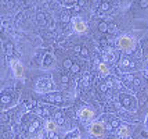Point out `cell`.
I'll list each match as a JSON object with an SVG mask.
<instances>
[{"label":"cell","instance_id":"6da1fadb","mask_svg":"<svg viewBox=\"0 0 148 139\" xmlns=\"http://www.w3.org/2000/svg\"><path fill=\"white\" fill-rule=\"evenodd\" d=\"M53 88V82L50 78H40V80L36 82V92L39 93H45V92H49L50 89Z\"/></svg>","mask_w":148,"mask_h":139},{"label":"cell","instance_id":"7a4b0ae2","mask_svg":"<svg viewBox=\"0 0 148 139\" xmlns=\"http://www.w3.org/2000/svg\"><path fill=\"white\" fill-rule=\"evenodd\" d=\"M134 46V40L132 39L130 36L127 35H125V36H121L119 39H118V47L119 49H123V50H132Z\"/></svg>","mask_w":148,"mask_h":139},{"label":"cell","instance_id":"3957f363","mask_svg":"<svg viewBox=\"0 0 148 139\" xmlns=\"http://www.w3.org/2000/svg\"><path fill=\"white\" fill-rule=\"evenodd\" d=\"M72 27H73V31L77 33H83V32H86V29H87L86 22H84L80 17H75V18L72 20Z\"/></svg>","mask_w":148,"mask_h":139},{"label":"cell","instance_id":"277c9868","mask_svg":"<svg viewBox=\"0 0 148 139\" xmlns=\"http://www.w3.org/2000/svg\"><path fill=\"white\" fill-rule=\"evenodd\" d=\"M11 68H13V73L17 78H22L24 75V67L19 63L18 60H11Z\"/></svg>","mask_w":148,"mask_h":139},{"label":"cell","instance_id":"5b68a950","mask_svg":"<svg viewBox=\"0 0 148 139\" xmlns=\"http://www.w3.org/2000/svg\"><path fill=\"white\" fill-rule=\"evenodd\" d=\"M121 100H122L123 106L126 107V109H129V110H134V109H136V100H134V98L127 96V95H121Z\"/></svg>","mask_w":148,"mask_h":139},{"label":"cell","instance_id":"8992f818","mask_svg":"<svg viewBox=\"0 0 148 139\" xmlns=\"http://www.w3.org/2000/svg\"><path fill=\"white\" fill-rule=\"evenodd\" d=\"M104 132V125L101 122H94L90 127V133L93 136H101Z\"/></svg>","mask_w":148,"mask_h":139},{"label":"cell","instance_id":"52a82bcc","mask_svg":"<svg viewBox=\"0 0 148 139\" xmlns=\"http://www.w3.org/2000/svg\"><path fill=\"white\" fill-rule=\"evenodd\" d=\"M79 115H80V118H82V120L87 121V120H91V118H93L94 113L91 111L90 109H82V110H80V113H79Z\"/></svg>","mask_w":148,"mask_h":139},{"label":"cell","instance_id":"ba28073f","mask_svg":"<svg viewBox=\"0 0 148 139\" xmlns=\"http://www.w3.org/2000/svg\"><path fill=\"white\" fill-rule=\"evenodd\" d=\"M47 102H53V103H61L62 102V98H61V95H57V93H51V95H49L47 98H46Z\"/></svg>","mask_w":148,"mask_h":139},{"label":"cell","instance_id":"9c48e42d","mask_svg":"<svg viewBox=\"0 0 148 139\" xmlns=\"http://www.w3.org/2000/svg\"><path fill=\"white\" fill-rule=\"evenodd\" d=\"M98 71H100V74H101V77H107V75L110 74V68L107 67L105 63H101V64L98 66Z\"/></svg>","mask_w":148,"mask_h":139},{"label":"cell","instance_id":"30bf717a","mask_svg":"<svg viewBox=\"0 0 148 139\" xmlns=\"http://www.w3.org/2000/svg\"><path fill=\"white\" fill-rule=\"evenodd\" d=\"M46 129H47L50 133H53L56 129H57V124H56L54 121H47V124H46Z\"/></svg>","mask_w":148,"mask_h":139},{"label":"cell","instance_id":"8fae6325","mask_svg":"<svg viewBox=\"0 0 148 139\" xmlns=\"http://www.w3.org/2000/svg\"><path fill=\"white\" fill-rule=\"evenodd\" d=\"M51 63H53V56H51V54H46L45 61H43V66L47 67L49 64H51Z\"/></svg>","mask_w":148,"mask_h":139},{"label":"cell","instance_id":"7c38bea8","mask_svg":"<svg viewBox=\"0 0 148 139\" xmlns=\"http://www.w3.org/2000/svg\"><path fill=\"white\" fill-rule=\"evenodd\" d=\"M119 135H121V136H127V135H129L127 127H121V128H119Z\"/></svg>","mask_w":148,"mask_h":139},{"label":"cell","instance_id":"4fadbf2b","mask_svg":"<svg viewBox=\"0 0 148 139\" xmlns=\"http://www.w3.org/2000/svg\"><path fill=\"white\" fill-rule=\"evenodd\" d=\"M130 63H132V61H130L129 59H123L122 60V64H121V68H122L123 71H125V70H126V67L130 66Z\"/></svg>","mask_w":148,"mask_h":139},{"label":"cell","instance_id":"5bb4252c","mask_svg":"<svg viewBox=\"0 0 148 139\" xmlns=\"http://www.w3.org/2000/svg\"><path fill=\"white\" fill-rule=\"evenodd\" d=\"M114 59H115V53L114 52H108L105 54V60L107 61H114Z\"/></svg>","mask_w":148,"mask_h":139},{"label":"cell","instance_id":"9a60e30c","mask_svg":"<svg viewBox=\"0 0 148 139\" xmlns=\"http://www.w3.org/2000/svg\"><path fill=\"white\" fill-rule=\"evenodd\" d=\"M38 21L40 22V25H45V24H46V20H45V15H43V13H39L38 14Z\"/></svg>","mask_w":148,"mask_h":139},{"label":"cell","instance_id":"2e32d148","mask_svg":"<svg viewBox=\"0 0 148 139\" xmlns=\"http://www.w3.org/2000/svg\"><path fill=\"white\" fill-rule=\"evenodd\" d=\"M98 29H100L101 32H107V29H108V25H107L105 22H101V24L98 25Z\"/></svg>","mask_w":148,"mask_h":139},{"label":"cell","instance_id":"e0dca14e","mask_svg":"<svg viewBox=\"0 0 148 139\" xmlns=\"http://www.w3.org/2000/svg\"><path fill=\"white\" fill-rule=\"evenodd\" d=\"M38 127H39V121H33L32 125H31V128H29V132H33V131H35Z\"/></svg>","mask_w":148,"mask_h":139},{"label":"cell","instance_id":"ac0fdd59","mask_svg":"<svg viewBox=\"0 0 148 139\" xmlns=\"http://www.w3.org/2000/svg\"><path fill=\"white\" fill-rule=\"evenodd\" d=\"M11 54H13V45L8 43L7 45V56H11Z\"/></svg>","mask_w":148,"mask_h":139},{"label":"cell","instance_id":"d6986e66","mask_svg":"<svg viewBox=\"0 0 148 139\" xmlns=\"http://www.w3.org/2000/svg\"><path fill=\"white\" fill-rule=\"evenodd\" d=\"M132 81H134V77H133V75H126V78H125V82H126V84H130Z\"/></svg>","mask_w":148,"mask_h":139},{"label":"cell","instance_id":"ffe728a7","mask_svg":"<svg viewBox=\"0 0 148 139\" xmlns=\"http://www.w3.org/2000/svg\"><path fill=\"white\" fill-rule=\"evenodd\" d=\"M56 118L58 120V124H62V122H64V118H62V115H61L60 113H57V114H56Z\"/></svg>","mask_w":148,"mask_h":139},{"label":"cell","instance_id":"44dd1931","mask_svg":"<svg viewBox=\"0 0 148 139\" xmlns=\"http://www.w3.org/2000/svg\"><path fill=\"white\" fill-rule=\"evenodd\" d=\"M64 66L66 67V68H72V66H73V64H72V61H71V60H65Z\"/></svg>","mask_w":148,"mask_h":139},{"label":"cell","instance_id":"7402d4cb","mask_svg":"<svg viewBox=\"0 0 148 139\" xmlns=\"http://www.w3.org/2000/svg\"><path fill=\"white\" fill-rule=\"evenodd\" d=\"M1 100H3L4 103H8V102H10V96H7V95H3V96H1Z\"/></svg>","mask_w":148,"mask_h":139},{"label":"cell","instance_id":"603a6c76","mask_svg":"<svg viewBox=\"0 0 148 139\" xmlns=\"http://www.w3.org/2000/svg\"><path fill=\"white\" fill-rule=\"evenodd\" d=\"M80 53H82V56H83V57H87V54H89V52H87V49H86V47H83Z\"/></svg>","mask_w":148,"mask_h":139},{"label":"cell","instance_id":"cb8c5ba5","mask_svg":"<svg viewBox=\"0 0 148 139\" xmlns=\"http://www.w3.org/2000/svg\"><path fill=\"white\" fill-rule=\"evenodd\" d=\"M71 70H72V73H77V71H79V66H77V64H73Z\"/></svg>","mask_w":148,"mask_h":139},{"label":"cell","instance_id":"d4e9b609","mask_svg":"<svg viewBox=\"0 0 148 139\" xmlns=\"http://www.w3.org/2000/svg\"><path fill=\"white\" fill-rule=\"evenodd\" d=\"M82 84H83L84 86H87V84H89V77H87V75H86V77L83 78V81H82Z\"/></svg>","mask_w":148,"mask_h":139},{"label":"cell","instance_id":"484cf974","mask_svg":"<svg viewBox=\"0 0 148 139\" xmlns=\"http://www.w3.org/2000/svg\"><path fill=\"white\" fill-rule=\"evenodd\" d=\"M140 6H141L143 8H145V7H148V1L147 0H143L141 3H140Z\"/></svg>","mask_w":148,"mask_h":139},{"label":"cell","instance_id":"4316f807","mask_svg":"<svg viewBox=\"0 0 148 139\" xmlns=\"http://www.w3.org/2000/svg\"><path fill=\"white\" fill-rule=\"evenodd\" d=\"M61 81H62V82H64V84H66V82H68V81H69V78H68V77H66V75H62V78H61Z\"/></svg>","mask_w":148,"mask_h":139},{"label":"cell","instance_id":"83f0119b","mask_svg":"<svg viewBox=\"0 0 148 139\" xmlns=\"http://www.w3.org/2000/svg\"><path fill=\"white\" fill-rule=\"evenodd\" d=\"M7 118H8V117H7V114L3 113V114H1V121H7Z\"/></svg>","mask_w":148,"mask_h":139},{"label":"cell","instance_id":"f1b7e54d","mask_svg":"<svg viewBox=\"0 0 148 139\" xmlns=\"http://www.w3.org/2000/svg\"><path fill=\"white\" fill-rule=\"evenodd\" d=\"M101 8H103V10H107V8H108V3H103V4H101Z\"/></svg>","mask_w":148,"mask_h":139},{"label":"cell","instance_id":"f546056e","mask_svg":"<svg viewBox=\"0 0 148 139\" xmlns=\"http://www.w3.org/2000/svg\"><path fill=\"white\" fill-rule=\"evenodd\" d=\"M64 6H68V7H69V6H73V1H65Z\"/></svg>","mask_w":148,"mask_h":139},{"label":"cell","instance_id":"4dcf8cb0","mask_svg":"<svg viewBox=\"0 0 148 139\" xmlns=\"http://www.w3.org/2000/svg\"><path fill=\"white\" fill-rule=\"evenodd\" d=\"M145 100H147V98H145V96H143V98H141V102H140V104H144V103H145Z\"/></svg>","mask_w":148,"mask_h":139},{"label":"cell","instance_id":"1f68e13d","mask_svg":"<svg viewBox=\"0 0 148 139\" xmlns=\"http://www.w3.org/2000/svg\"><path fill=\"white\" fill-rule=\"evenodd\" d=\"M101 45H103V46H105V45H107V40H105V39H101Z\"/></svg>","mask_w":148,"mask_h":139},{"label":"cell","instance_id":"d6a6232c","mask_svg":"<svg viewBox=\"0 0 148 139\" xmlns=\"http://www.w3.org/2000/svg\"><path fill=\"white\" fill-rule=\"evenodd\" d=\"M101 91L105 92V91H107V85H101Z\"/></svg>","mask_w":148,"mask_h":139},{"label":"cell","instance_id":"836d02e7","mask_svg":"<svg viewBox=\"0 0 148 139\" xmlns=\"http://www.w3.org/2000/svg\"><path fill=\"white\" fill-rule=\"evenodd\" d=\"M118 125V121H112V127H116Z\"/></svg>","mask_w":148,"mask_h":139},{"label":"cell","instance_id":"e575fe53","mask_svg":"<svg viewBox=\"0 0 148 139\" xmlns=\"http://www.w3.org/2000/svg\"><path fill=\"white\" fill-rule=\"evenodd\" d=\"M75 139H79V138H75Z\"/></svg>","mask_w":148,"mask_h":139}]
</instances>
